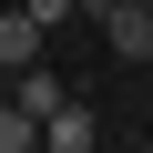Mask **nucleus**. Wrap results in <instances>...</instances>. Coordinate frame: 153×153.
<instances>
[{
	"label": "nucleus",
	"instance_id": "0eeeda50",
	"mask_svg": "<svg viewBox=\"0 0 153 153\" xmlns=\"http://www.w3.org/2000/svg\"><path fill=\"white\" fill-rule=\"evenodd\" d=\"M143 10H153V0H143Z\"/></svg>",
	"mask_w": 153,
	"mask_h": 153
},
{
	"label": "nucleus",
	"instance_id": "7ed1b4c3",
	"mask_svg": "<svg viewBox=\"0 0 153 153\" xmlns=\"http://www.w3.org/2000/svg\"><path fill=\"white\" fill-rule=\"evenodd\" d=\"M31 61H41V21L10 10V21H0V71H31Z\"/></svg>",
	"mask_w": 153,
	"mask_h": 153
},
{
	"label": "nucleus",
	"instance_id": "423d86ee",
	"mask_svg": "<svg viewBox=\"0 0 153 153\" xmlns=\"http://www.w3.org/2000/svg\"><path fill=\"white\" fill-rule=\"evenodd\" d=\"M21 10H31L41 31H61V21H71V0H21Z\"/></svg>",
	"mask_w": 153,
	"mask_h": 153
},
{
	"label": "nucleus",
	"instance_id": "f257e3e1",
	"mask_svg": "<svg viewBox=\"0 0 153 153\" xmlns=\"http://www.w3.org/2000/svg\"><path fill=\"white\" fill-rule=\"evenodd\" d=\"M92 21H102L112 61H153V10H143V0H92Z\"/></svg>",
	"mask_w": 153,
	"mask_h": 153
},
{
	"label": "nucleus",
	"instance_id": "39448f33",
	"mask_svg": "<svg viewBox=\"0 0 153 153\" xmlns=\"http://www.w3.org/2000/svg\"><path fill=\"white\" fill-rule=\"evenodd\" d=\"M0 153H41V123H31L21 102H0Z\"/></svg>",
	"mask_w": 153,
	"mask_h": 153
},
{
	"label": "nucleus",
	"instance_id": "f03ea898",
	"mask_svg": "<svg viewBox=\"0 0 153 153\" xmlns=\"http://www.w3.org/2000/svg\"><path fill=\"white\" fill-rule=\"evenodd\" d=\"M41 143H51V153H92V143H102V123H92L82 102H61V112L41 123Z\"/></svg>",
	"mask_w": 153,
	"mask_h": 153
},
{
	"label": "nucleus",
	"instance_id": "20e7f679",
	"mask_svg": "<svg viewBox=\"0 0 153 153\" xmlns=\"http://www.w3.org/2000/svg\"><path fill=\"white\" fill-rule=\"evenodd\" d=\"M10 82H21L10 102H21L31 123H51V112H61V82H51V61H31V71H10Z\"/></svg>",
	"mask_w": 153,
	"mask_h": 153
}]
</instances>
